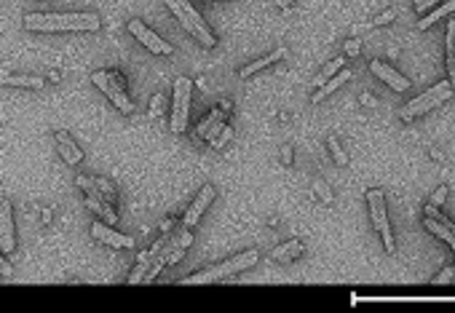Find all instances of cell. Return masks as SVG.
I'll return each mask as SVG.
<instances>
[{"mask_svg":"<svg viewBox=\"0 0 455 313\" xmlns=\"http://www.w3.org/2000/svg\"><path fill=\"white\" fill-rule=\"evenodd\" d=\"M370 73H373L375 78H380L383 84L391 86L393 91H407V88H410V81H407L405 75H399L391 64L380 62V59H378V62H370Z\"/></svg>","mask_w":455,"mask_h":313,"instance_id":"cell-13","label":"cell"},{"mask_svg":"<svg viewBox=\"0 0 455 313\" xmlns=\"http://www.w3.org/2000/svg\"><path fill=\"white\" fill-rule=\"evenodd\" d=\"M223 121H225V118H220V121H214V124H212V129H209L207 134H204V137H207L209 142H214V140H217V137L223 134V129H225V124H223Z\"/></svg>","mask_w":455,"mask_h":313,"instance_id":"cell-29","label":"cell"},{"mask_svg":"<svg viewBox=\"0 0 455 313\" xmlns=\"http://www.w3.org/2000/svg\"><path fill=\"white\" fill-rule=\"evenodd\" d=\"M393 17H396L393 11H383V14H380V17H378L373 24H389V21H393Z\"/></svg>","mask_w":455,"mask_h":313,"instance_id":"cell-33","label":"cell"},{"mask_svg":"<svg viewBox=\"0 0 455 313\" xmlns=\"http://www.w3.org/2000/svg\"><path fill=\"white\" fill-rule=\"evenodd\" d=\"M276 3H279V6H281V8H284V6H290L292 0H276Z\"/></svg>","mask_w":455,"mask_h":313,"instance_id":"cell-38","label":"cell"},{"mask_svg":"<svg viewBox=\"0 0 455 313\" xmlns=\"http://www.w3.org/2000/svg\"><path fill=\"white\" fill-rule=\"evenodd\" d=\"M94 182L100 185V190H102V193H104V198H107L110 204H115V188H113V185H110L107 180H94Z\"/></svg>","mask_w":455,"mask_h":313,"instance_id":"cell-28","label":"cell"},{"mask_svg":"<svg viewBox=\"0 0 455 313\" xmlns=\"http://www.w3.org/2000/svg\"><path fill=\"white\" fill-rule=\"evenodd\" d=\"M453 276H455V268H453V265H450V268H445V271H442V276L436 278V284H445V281H450Z\"/></svg>","mask_w":455,"mask_h":313,"instance_id":"cell-34","label":"cell"},{"mask_svg":"<svg viewBox=\"0 0 455 313\" xmlns=\"http://www.w3.org/2000/svg\"><path fill=\"white\" fill-rule=\"evenodd\" d=\"M343 48H346V54H349V57H359V51H362V43L356 41V38H349Z\"/></svg>","mask_w":455,"mask_h":313,"instance_id":"cell-30","label":"cell"},{"mask_svg":"<svg viewBox=\"0 0 455 313\" xmlns=\"http://www.w3.org/2000/svg\"><path fill=\"white\" fill-rule=\"evenodd\" d=\"M126 27H129V32H131L137 41L145 46L147 51H153V54H158V57H171V54H174L171 43H166L164 38H161L156 30H150L142 19H131Z\"/></svg>","mask_w":455,"mask_h":313,"instance_id":"cell-8","label":"cell"},{"mask_svg":"<svg viewBox=\"0 0 455 313\" xmlns=\"http://www.w3.org/2000/svg\"><path fill=\"white\" fill-rule=\"evenodd\" d=\"M346 81H351V70H346V67H343L340 73H335V75H332L330 84H324L322 88H319V91H316V94H313V99H310V102H316V104L324 102V99L330 97L332 91H335V88H340V86L346 84Z\"/></svg>","mask_w":455,"mask_h":313,"instance_id":"cell-17","label":"cell"},{"mask_svg":"<svg viewBox=\"0 0 455 313\" xmlns=\"http://www.w3.org/2000/svg\"><path fill=\"white\" fill-rule=\"evenodd\" d=\"M150 265H153V254H150V249L142 252L140 254V263H137V268H134V273L129 276V284H140V281H145L147 271H150Z\"/></svg>","mask_w":455,"mask_h":313,"instance_id":"cell-22","label":"cell"},{"mask_svg":"<svg viewBox=\"0 0 455 313\" xmlns=\"http://www.w3.org/2000/svg\"><path fill=\"white\" fill-rule=\"evenodd\" d=\"M447 73H450V84L455 88V19L447 24Z\"/></svg>","mask_w":455,"mask_h":313,"instance_id":"cell-21","label":"cell"},{"mask_svg":"<svg viewBox=\"0 0 455 313\" xmlns=\"http://www.w3.org/2000/svg\"><path fill=\"white\" fill-rule=\"evenodd\" d=\"M190 97H193V81L180 75L174 81V94H171V121H169V129L174 134H183L187 129V121H190Z\"/></svg>","mask_w":455,"mask_h":313,"instance_id":"cell-6","label":"cell"},{"mask_svg":"<svg viewBox=\"0 0 455 313\" xmlns=\"http://www.w3.org/2000/svg\"><path fill=\"white\" fill-rule=\"evenodd\" d=\"M257 260H260V252H254V249L239 252V254L228 257L225 263H217V265H212V268H207V271L193 273V276L183 278V284H185V287H193V284H214V281L228 278V276H233V273L247 271V268H252Z\"/></svg>","mask_w":455,"mask_h":313,"instance_id":"cell-2","label":"cell"},{"mask_svg":"<svg viewBox=\"0 0 455 313\" xmlns=\"http://www.w3.org/2000/svg\"><path fill=\"white\" fill-rule=\"evenodd\" d=\"M169 228H171V220H164V222H161V230H164V233H169Z\"/></svg>","mask_w":455,"mask_h":313,"instance_id":"cell-37","label":"cell"},{"mask_svg":"<svg viewBox=\"0 0 455 313\" xmlns=\"http://www.w3.org/2000/svg\"><path fill=\"white\" fill-rule=\"evenodd\" d=\"M453 11H455V0H445L439 8H431L423 19H418V30H429L431 24H436L442 17H447V14H453Z\"/></svg>","mask_w":455,"mask_h":313,"instance_id":"cell-19","label":"cell"},{"mask_svg":"<svg viewBox=\"0 0 455 313\" xmlns=\"http://www.w3.org/2000/svg\"><path fill=\"white\" fill-rule=\"evenodd\" d=\"M233 134H236V131H233L230 126H225V129H223V134H220V137H217V140L212 142V147H217V150H220V147H225L228 142L233 140Z\"/></svg>","mask_w":455,"mask_h":313,"instance_id":"cell-26","label":"cell"},{"mask_svg":"<svg viewBox=\"0 0 455 313\" xmlns=\"http://www.w3.org/2000/svg\"><path fill=\"white\" fill-rule=\"evenodd\" d=\"M166 6L174 11V17H177L180 24L187 30V35L198 41V46H204V48H214V46H217V41H214L212 30L207 27L204 17L193 8V3H190V0H166Z\"/></svg>","mask_w":455,"mask_h":313,"instance_id":"cell-3","label":"cell"},{"mask_svg":"<svg viewBox=\"0 0 455 313\" xmlns=\"http://www.w3.org/2000/svg\"><path fill=\"white\" fill-rule=\"evenodd\" d=\"M43 78L38 75H21V73H3V86H21V88H43Z\"/></svg>","mask_w":455,"mask_h":313,"instance_id":"cell-18","label":"cell"},{"mask_svg":"<svg viewBox=\"0 0 455 313\" xmlns=\"http://www.w3.org/2000/svg\"><path fill=\"white\" fill-rule=\"evenodd\" d=\"M367 207H370V220H373L375 230L383 238V247H386L389 254H393L396 244H393L391 222H389V211H386V193L383 190H370L367 193Z\"/></svg>","mask_w":455,"mask_h":313,"instance_id":"cell-7","label":"cell"},{"mask_svg":"<svg viewBox=\"0 0 455 313\" xmlns=\"http://www.w3.org/2000/svg\"><path fill=\"white\" fill-rule=\"evenodd\" d=\"M91 84L97 86L124 115H134V102L126 94V81L121 78V73H115V70H97V73H91Z\"/></svg>","mask_w":455,"mask_h":313,"instance_id":"cell-5","label":"cell"},{"mask_svg":"<svg viewBox=\"0 0 455 313\" xmlns=\"http://www.w3.org/2000/svg\"><path fill=\"white\" fill-rule=\"evenodd\" d=\"M214 196H217V190L212 188V185H204V188L198 190V196H196V201L190 204V209L185 211V217H183V228L193 230L198 225V220H201V214L207 211V207L214 201Z\"/></svg>","mask_w":455,"mask_h":313,"instance_id":"cell-12","label":"cell"},{"mask_svg":"<svg viewBox=\"0 0 455 313\" xmlns=\"http://www.w3.org/2000/svg\"><path fill=\"white\" fill-rule=\"evenodd\" d=\"M313 188H316V196H319V198H322L324 204H330V201H332V193H330V188H327L324 182H316Z\"/></svg>","mask_w":455,"mask_h":313,"instance_id":"cell-31","label":"cell"},{"mask_svg":"<svg viewBox=\"0 0 455 313\" xmlns=\"http://www.w3.org/2000/svg\"><path fill=\"white\" fill-rule=\"evenodd\" d=\"M86 204H89V209H91L97 217H102L104 222H110V225L118 222V214H115V209H113L110 201H104L100 196H86Z\"/></svg>","mask_w":455,"mask_h":313,"instance_id":"cell-16","label":"cell"},{"mask_svg":"<svg viewBox=\"0 0 455 313\" xmlns=\"http://www.w3.org/2000/svg\"><path fill=\"white\" fill-rule=\"evenodd\" d=\"M343 64H346V59H332L330 64H324V67H322V73H319V75H316L310 84H313V86H324L332 78V75H335V73H340V70H343Z\"/></svg>","mask_w":455,"mask_h":313,"instance_id":"cell-23","label":"cell"},{"mask_svg":"<svg viewBox=\"0 0 455 313\" xmlns=\"http://www.w3.org/2000/svg\"><path fill=\"white\" fill-rule=\"evenodd\" d=\"M445 198H447V188H439L434 193V198H431V204H434V207H439V204H445Z\"/></svg>","mask_w":455,"mask_h":313,"instance_id":"cell-32","label":"cell"},{"mask_svg":"<svg viewBox=\"0 0 455 313\" xmlns=\"http://www.w3.org/2000/svg\"><path fill=\"white\" fill-rule=\"evenodd\" d=\"M54 142H57V150H59V155L64 158V164L78 167V164L83 161L81 147L73 142V137H70L67 131H57V134H54Z\"/></svg>","mask_w":455,"mask_h":313,"instance_id":"cell-14","label":"cell"},{"mask_svg":"<svg viewBox=\"0 0 455 313\" xmlns=\"http://www.w3.org/2000/svg\"><path fill=\"white\" fill-rule=\"evenodd\" d=\"M281 158H284V164H292V147H284V153H281Z\"/></svg>","mask_w":455,"mask_h":313,"instance_id":"cell-36","label":"cell"},{"mask_svg":"<svg viewBox=\"0 0 455 313\" xmlns=\"http://www.w3.org/2000/svg\"><path fill=\"white\" fill-rule=\"evenodd\" d=\"M423 228L455 249V225L434 207V204H426V209H423Z\"/></svg>","mask_w":455,"mask_h":313,"instance_id":"cell-9","label":"cell"},{"mask_svg":"<svg viewBox=\"0 0 455 313\" xmlns=\"http://www.w3.org/2000/svg\"><path fill=\"white\" fill-rule=\"evenodd\" d=\"M24 27L32 32H97L102 19L89 11H73V14H27Z\"/></svg>","mask_w":455,"mask_h":313,"instance_id":"cell-1","label":"cell"},{"mask_svg":"<svg viewBox=\"0 0 455 313\" xmlns=\"http://www.w3.org/2000/svg\"><path fill=\"white\" fill-rule=\"evenodd\" d=\"M453 84L450 81H439V84H434L431 88H426L423 94H418L413 102H407L402 110H399V118L402 121H413V118H418V115H426L429 110H434V107H439L442 102H447L450 97H453Z\"/></svg>","mask_w":455,"mask_h":313,"instance_id":"cell-4","label":"cell"},{"mask_svg":"<svg viewBox=\"0 0 455 313\" xmlns=\"http://www.w3.org/2000/svg\"><path fill=\"white\" fill-rule=\"evenodd\" d=\"M436 3H445V0H415L413 3V8H415V14H426V11H431Z\"/></svg>","mask_w":455,"mask_h":313,"instance_id":"cell-27","label":"cell"},{"mask_svg":"<svg viewBox=\"0 0 455 313\" xmlns=\"http://www.w3.org/2000/svg\"><path fill=\"white\" fill-rule=\"evenodd\" d=\"M91 236H94L97 241L107 244V247H113V249H134V238L118 233V230H113V225L104 222V220H94V222H91Z\"/></svg>","mask_w":455,"mask_h":313,"instance_id":"cell-10","label":"cell"},{"mask_svg":"<svg viewBox=\"0 0 455 313\" xmlns=\"http://www.w3.org/2000/svg\"><path fill=\"white\" fill-rule=\"evenodd\" d=\"M17 249V233H14V209L11 201L3 198L0 204V252L3 254H11Z\"/></svg>","mask_w":455,"mask_h":313,"instance_id":"cell-11","label":"cell"},{"mask_svg":"<svg viewBox=\"0 0 455 313\" xmlns=\"http://www.w3.org/2000/svg\"><path fill=\"white\" fill-rule=\"evenodd\" d=\"M327 147H330V153L335 155V161L340 164V167H346L349 164V153L340 147V142H337V137H327Z\"/></svg>","mask_w":455,"mask_h":313,"instance_id":"cell-24","label":"cell"},{"mask_svg":"<svg viewBox=\"0 0 455 313\" xmlns=\"http://www.w3.org/2000/svg\"><path fill=\"white\" fill-rule=\"evenodd\" d=\"M287 57V46H279V48H273L270 51L268 57H263V59H254V62H249L247 67H241V78H252L254 73H260L263 67H268V64H273V62H279V59H284Z\"/></svg>","mask_w":455,"mask_h":313,"instance_id":"cell-15","label":"cell"},{"mask_svg":"<svg viewBox=\"0 0 455 313\" xmlns=\"http://www.w3.org/2000/svg\"><path fill=\"white\" fill-rule=\"evenodd\" d=\"M0 268H3V278H8V276H11V265L6 263V257H3V263H0Z\"/></svg>","mask_w":455,"mask_h":313,"instance_id":"cell-35","label":"cell"},{"mask_svg":"<svg viewBox=\"0 0 455 313\" xmlns=\"http://www.w3.org/2000/svg\"><path fill=\"white\" fill-rule=\"evenodd\" d=\"M225 115H228L225 110H212L207 118L198 124V131H196V134H198V137H204L209 129H212V124H214V121H220V118H225Z\"/></svg>","mask_w":455,"mask_h":313,"instance_id":"cell-25","label":"cell"},{"mask_svg":"<svg viewBox=\"0 0 455 313\" xmlns=\"http://www.w3.org/2000/svg\"><path fill=\"white\" fill-rule=\"evenodd\" d=\"M300 252H303V244H300V241H290V244L276 247V249L270 252V257H273L276 263H290L295 257H300Z\"/></svg>","mask_w":455,"mask_h":313,"instance_id":"cell-20","label":"cell"}]
</instances>
